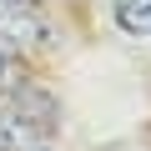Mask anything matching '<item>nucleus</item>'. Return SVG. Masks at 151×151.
Instances as JSON below:
<instances>
[{"label":"nucleus","instance_id":"obj_1","mask_svg":"<svg viewBox=\"0 0 151 151\" xmlns=\"http://www.w3.org/2000/svg\"><path fill=\"white\" fill-rule=\"evenodd\" d=\"M50 35V25L30 10V5H20V0H0V40H45Z\"/></svg>","mask_w":151,"mask_h":151},{"label":"nucleus","instance_id":"obj_2","mask_svg":"<svg viewBox=\"0 0 151 151\" xmlns=\"http://www.w3.org/2000/svg\"><path fill=\"white\" fill-rule=\"evenodd\" d=\"M116 25L131 35H151V0H121L116 5Z\"/></svg>","mask_w":151,"mask_h":151},{"label":"nucleus","instance_id":"obj_3","mask_svg":"<svg viewBox=\"0 0 151 151\" xmlns=\"http://www.w3.org/2000/svg\"><path fill=\"white\" fill-rule=\"evenodd\" d=\"M20 81H25V60H20V45L0 40V96H10Z\"/></svg>","mask_w":151,"mask_h":151}]
</instances>
